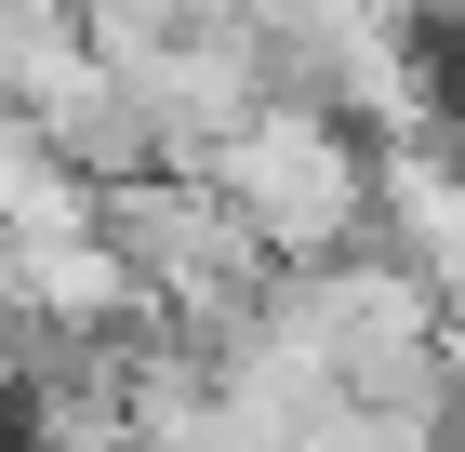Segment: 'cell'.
Wrapping results in <instances>:
<instances>
[{
    "label": "cell",
    "mask_w": 465,
    "mask_h": 452,
    "mask_svg": "<svg viewBox=\"0 0 465 452\" xmlns=\"http://www.w3.org/2000/svg\"><path fill=\"white\" fill-rule=\"evenodd\" d=\"M213 186L252 213V240L280 253V266H332V253L372 240V186H386V146L332 120V106H292L266 94L240 134L213 146Z\"/></svg>",
    "instance_id": "6da1fadb"
}]
</instances>
